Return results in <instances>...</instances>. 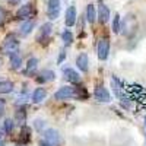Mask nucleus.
I'll return each mask as SVG.
<instances>
[{"label":"nucleus","instance_id":"f257e3e1","mask_svg":"<svg viewBox=\"0 0 146 146\" xmlns=\"http://www.w3.org/2000/svg\"><path fill=\"white\" fill-rule=\"evenodd\" d=\"M54 100L56 101H64V100H82L86 98L88 94L86 91H79V88L75 86H63L54 92Z\"/></svg>","mask_w":146,"mask_h":146},{"label":"nucleus","instance_id":"f03ea898","mask_svg":"<svg viewBox=\"0 0 146 146\" xmlns=\"http://www.w3.org/2000/svg\"><path fill=\"white\" fill-rule=\"evenodd\" d=\"M18 48H19V41H18L16 36L13 34L6 35V38L3 41V45H2L3 54H12V53L18 51Z\"/></svg>","mask_w":146,"mask_h":146},{"label":"nucleus","instance_id":"7ed1b4c3","mask_svg":"<svg viewBox=\"0 0 146 146\" xmlns=\"http://www.w3.org/2000/svg\"><path fill=\"white\" fill-rule=\"evenodd\" d=\"M51 31H53V25L50 22H45L41 25V28L38 29V34H36V41H38L40 44H47L48 38H50L51 35Z\"/></svg>","mask_w":146,"mask_h":146},{"label":"nucleus","instance_id":"20e7f679","mask_svg":"<svg viewBox=\"0 0 146 146\" xmlns=\"http://www.w3.org/2000/svg\"><path fill=\"white\" fill-rule=\"evenodd\" d=\"M60 10H62V3H60V0H48V3H47V16L51 21H56L58 18Z\"/></svg>","mask_w":146,"mask_h":146},{"label":"nucleus","instance_id":"39448f33","mask_svg":"<svg viewBox=\"0 0 146 146\" xmlns=\"http://www.w3.org/2000/svg\"><path fill=\"white\" fill-rule=\"evenodd\" d=\"M35 15V7L32 3H27L18 9L16 12V19H21V21H27L28 18H32Z\"/></svg>","mask_w":146,"mask_h":146},{"label":"nucleus","instance_id":"423d86ee","mask_svg":"<svg viewBox=\"0 0 146 146\" xmlns=\"http://www.w3.org/2000/svg\"><path fill=\"white\" fill-rule=\"evenodd\" d=\"M96 53H98V58L100 60H107L108 58V54H110V41L108 38H101L98 41V47H96Z\"/></svg>","mask_w":146,"mask_h":146},{"label":"nucleus","instance_id":"0eeeda50","mask_svg":"<svg viewBox=\"0 0 146 146\" xmlns=\"http://www.w3.org/2000/svg\"><path fill=\"white\" fill-rule=\"evenodd\" d=\"M44 140L53 146H58L62 137H60V133L56 129H47V130H44Z\"/></svg>","mask_w":146,"mask_h":146},{"label":"nucleus","instance_id":"6e6552de","mask_svg":"<svg viewBox=\"0 0 146 146\" xmlns=\"http://www.w3.org/2000/svg\"><path fill=\"white\" fill-rule=\"evenodd\" d=\"M94 98L98 101V102H110L111 101V95H110L108 89L104 88V86H96L94 89Z\"/></svg>","mask_w":146,"mask_h":146},{"label":"nucleus","instance_id":"1a4fd4ad","mask_svg":"<svg viewBox=\"0 0 146 146\" xmlns=\"http://www.w3.org/2000/svg\"><path fill=\"white\" fill-rule=\"evenodd\" d=\"M35 28V21L34 19H27L21 23L19 27V35L21 36H28Z\"/></svg>","mask_w":146,"mask_h":146},{"label":"nucleus","instance_id":"9d476101","mask_svg":"<svg viewBox=\"0 0 146 146\" xmlns=\"http://www.w3.org/2000/svg\"><path fill=\"white\" fill-rule=\"evenodd\" d=\"M76 66L83 73L88 72V69H89V57H88L86 53H82V54H79L76 57Z\"/></svg>","mask_w":146,"mask_h":146},{"label":"nucleus","instance_id":"9b49d317","mask_svg":"<svg viewBox=\"0 0 146 146\" xmlns=\"http://www.w3.org/2000/svg\"><path fill=\"white\" fill-rule=\"evenodd\" d=\"M76 18H78V12L75 6H70L66 10V16H64V23L66 27H73L76 23Z\"/></svg>","mask_w":146,"mask_h":146},{"label":"nucleus","instance_id":"f8f14e48","mask_svg":"<svg viewBox=\"0 0 146 146\" xmlns=\"http://www.w3.org/2000/svg\"><path fill=\"white\" fill-rule=\"evenodd\" d=\"M36 82H40V83H44V82H53L54 79H56V73L53 72V70H47V69H44V70H41L38 75H36Z\"/></svg>","mask_w":146,"mask_h":146},{"label":"nucleus","instance_id":"ddd939ff","mask_svg":"<svg viewBox=\"0 0 146 146\" xmlns=\"http://www.w3.org/2000/svg\"><path fill=\"white\" fill-rule=\"evenodd\" d=\"M36 69H38V60L35 57H29L28 62H27V66H25V70H23V75L25 76H32L36 73Z\"/></svg>","mask_w":146,"mask_h":146},{"label":"nucleus","instance_id":"4468645a","mask_svg":"<svg viewBox=\"0 0 146 146\" xmlns=\"http://www.w3.org/2000/svg\"><path fill=\"white\" fill-rule=\"evenodd\" d=\"M96 18L100 19L101 23H107L110 21V9L107 5L100 3L98 5V12H96Z\"/></svg>","mask_w":146,"mask_h":146},{"label":"nucleus","instance_id":"2eb2a0df","mask_svg":"<svg viewBox=\"0 0 146 146\" xmlns=\"http://www.w3.org/2000/svg\"><path fill=\"white\" fill-rule=\"evenodd\" d=\"M63 75H64V78H66L70 83H79V82H80L79 73H78L75 69H72V67H64V69H63Z\"/></svg>","mask_w":146,"mask_h":146},{"label":"nucleus","instance_id":"dca6fc26","mask_svg":"<svg viewBox=\"0 0 146 146\" xmlns=\"http://www.w3.org/2000/svg\"><path fill=\"white\" fill-rule=\"evenodd\" d=\"M111 88H113V91H114V94H115L117 98H120V100H124V98H126L124 92H123V83H121L115 76L111 78Z\"/></svg>","mask_w":146,"mask_h":146},{"label":"nucleus","instance_id":"f3484780","mask_svg":"<svg viewBox=\"0 0 146 146\" xmlns=\"http://www.w3.org/2000/svg\"><path fill=\"white\" fill-rule=\"evenodd\" d=\"M45 96H47V91L44 88H36L31 95V100H32L34 104H40L45 100Z\"/></svg>","mask_w":146,"mask_h":146},{"label":"nucleus","instance_id":"a211bd4d","mask_svg":"<svg viewBox=\"0 0 146 146\" xmlns=\"http://www.w3.org/2000/svg\"><path fill=\"white\" fill-rule=\"evenodd\" d=\"M9 58H10V67L13 70H19L22 66V56L19 54V51L9 54Z\"/></svg>","mask_w":146,"mask_h":146},{"label":"nucleus","instance_id":"6ab92c4d","mask_svg":"<svg viewBox=\"0 0 146 146\" xmlns=\"http://www.w3.org/2000/svg\"><path fill=\"white\" fill-rule=\"evenodd\" d=\"M13 89H15V85L12 80H0V95L10 94L13 92Z\"/></svg>","mask_w":146,"mask_h":146},{"label":"nucleus","instance_id":"aec40b11","mask_svg":"<svg viewBox=\"0 0 146 146\" xmlns=\"http://www.w3.org/2000/svg\"><path fill=\"white\" fill-rule=\"evenodd\" d=\"M85 18H86V21L89 23H95L96 21V10H95V5L89 3L86 6V15H85Z\"/></svg>","mask_w":146,"mask_h":146},{"label":"nucleus","instance_id":"412c9836","mask_svg":"<svg viewBox=\"0 0 146 146\" xmlns=\"http://www.w3.org/2000/svg\"><path fill=\"white\" fill-rule=\"evenodd\" d=\"M62 40H63V42H64V47L72 45V42H73V34H72V31L64 29V31L62 32Z\"/></svg>","mask_w":146,"mask_h":146},{"label":"nucleus","instance_id":"4be33fe9","mask_svg":"<svg viewBox=\"0 0 146 146\" xmlns=\"http://www.w3.org/2000/svg\"><path fill=\"white\" fill-rule=\"evenodd\" d=\"M120 28H121V19H120V15L117 13L113 19V32L118 34L120 32Z\"/></svg>","mask_w":146,"mask_h":146},{"label":"nucleus","instance_id":"5701e85b","mask_svg":"<svg viewBox=\"0 0 146 146\" xmlns=\"http://www.w3.org/2000/svg\"><path fill=\"white\" fill-rule=\"evenodd\" d=\"M13 127H15V123H13V120H10V118L5 120V123H3V131H5V133H12V130H13Z\"/></svg>","mask_w":146,"mask_h":146},{"label":"nucleus","instance_id":"b1692460","mask_svg":"<svg viewBox=\"0 0 146 146\" xmlns=\"http://www.w3.org/2000/svg\"><path fill=\"white\" fill-rule=\"evenodd\" d=\"M25 118H27V111H25V107H22L15 113V120L16 121H23Z\"/></svg>","mask_w":146,"mask_h":146},{"label":"nucleus","instance_id":"393cba45","mask_svg":"<svg viewBox=\"0 0 146 146\" xmlns=\"http://www.w3.org/2000/svg\"><path fill=\"white\" fill-rule=\"evenodd\" d=\"M44 127H45V121H44V120L36 118V120L34 121V129H35L36 131H42Z\"/></svg>","mask_w":146,"mask_h":146},{"label":"nucleus","instance_id":"a878e982","mask_svg":"<svg viewBox=\"0 0 146 146\" xmlns=\"http://www.w3.org/2000/svg\"><path fill=\"white\" fill-rule=\"evenodd\" d=\"M21 135H22V136H21V140H22V142H25V143H28V142H29V137H31V131H29V129H28V127H23Z\"/></svg>","mask_w":146,"mask_h":146},{"label":"nucleus","instance_id":"bb28decb","mask_svg":"<svg viewBox=\"0 0 146 146\" xmlns=\"http://www.w3.org/2000/svg\"><path fill=\"white\" fill-rule=\"evenodd\" d=\"M64 58H66V50H64V48H62L60 53H58V57H57V64H62L64 62Z\"/></svg>","mask_w":146,"mask_h":146},{"label":"nucleus","instance_id":"cd10ccee","mask_svg":"<svg viewBox=\"0 0 146 146\" xmlns=\"http://www.w3.org/2000/svg\"><path fill=\"white\" fill-rule=\"evenodd\" d=\"M5 113V100H0V117Z\"/></svg>","mask_w":146,"mask_h":146},{"label":"nucleus","instance_id":"c85d7f7f","mask_svg":"<svg viewBox=\"0 0 146 146\" xmlns=\"http://www.w3.org/2000/svg\"><path fill=\"white\" fill-rule=\"evenodd\" d=\"M6 2H7L9 5H12V6H16V5L21 3V0H6Z\"/></svg>","mask_w":146,"mask_h":146},{"label":"nucleus","instance_id":"c756f323","mask_svg":"<svg viewBox=\"0 0 146 146\" xmlns=\"http://www.w3.org/2000/svg\"><path fill=\"white\" fill-rule=\"evenodd\" d=\"M5 15H6V13H5V10H3L2 7H0V23L3 22V19H5Z\"/></svg>","mask_w":146,"mask_h":146},{"label":"nucleus","instance_id":"7c9ffc66","mask_svg":"<svg viewBox=\"0 0 146 146\" xmlns=\"http://www.w3.org/2000/svg\"><path fill=\"white\" fill-rule=\"evenodd\" d=\"M40 146H53V145H50V143H48V142H45L44 139L40 142Z\"/></svg>","mask_w":146,"mask_h":146},{"label":"nucleus","instance_id":"2f4dec72","mask_svg":"<svg viewBox=\"0 0 146 146\" xmlns=\"http://www.w3.org/2000/svg\"><path fill=\"white\" fill-rule=\"evenodd\" d=\"M0 146H5V142H3V136H2V133H0Z\"/></svg>","mask_w":146,"mask_h":146},{"label":"nucleus","instance_id":"473e14b6","mask_svg":"<svg viewBox=\"0 0 146 146\" xmlns=\"http://www.w3.org/2000/svg\"><path fill=\"white\" fill-rule=\"evenodd\" d=\"M145 126H146V117H145Z\"/></svg>","mask_w":146,"mask_h":146}]
</instances>
